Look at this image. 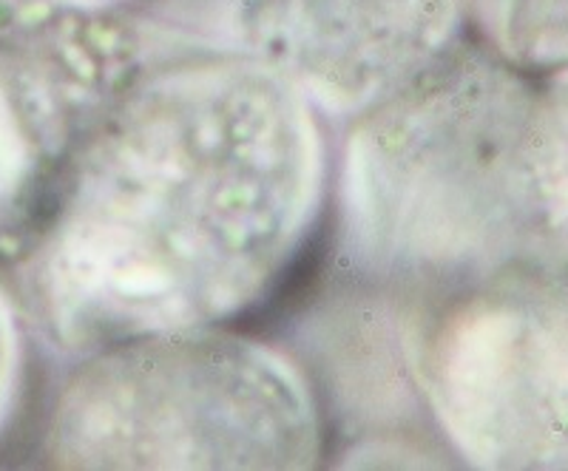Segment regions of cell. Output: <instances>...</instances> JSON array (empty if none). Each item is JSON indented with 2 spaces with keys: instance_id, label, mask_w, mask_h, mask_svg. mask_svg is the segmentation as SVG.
Wrapping results in <instances>:
<instances>
[{
  "instance_id": "obj_1",
  "label": "cell",
  "mask_w": 568,
  "mask_h": 471,
  "mask_svg": "<svg viewBox=\"0 0 568 471\" xmlns=\"http://www.w3.org/2000/svg\"><path fill=\"white\" fill-rule=\"evenodd\" d=\"M324 116L265 60L136 65L71 151L23 247L49 344L231 327L282 287L329 194Z\"/></svg>"
},
{
  "instance_id": "obj_2",
  "label": "cell",
  "mask_w": 568,
  "mask_h": 471,
  "mask_svg": "<svg viewBox=\"0 0 568 471\" xmlns=\"http://www.w3.org/2000/svg\"><path fill=\"white\" fill-rule=\"evenodd\" d=\"M535 98L506 54L458 43L347 120L329 171L333 253L347 285L429 307L540 253Z\"/></svg>"
},
{
  "instance_id": "obj_3",
  "label": "cell",
  "mask_w": 568,
  "mask_h": 471,
  "mask_svg": "<svg viewBox=\"0 0 568 471\" xmlns=\"http://www.w3.org/2000/svg\"><path fill=\"white\" fill-rule=\"evenodd\" d=\"M327 412L302 361L231 327L174 329L80 356L54 398L58 469H313Z\"/></svg>"
},
{
  "instance_id": "obj_4",
  "label": "cell",
  "mask_w": 568,
  "mask_h": 471,
  "mask_svg": "<svg viewBox=\"0 0 568 471\" xmlns=\"http://www.w3.org/2000/svg\"><path fill=\"white\" fill-rule=\"evenodd\" d=\"M426 418L475 469H568V262L531 253L424 307Z\"/></svg>"
},
{
  "instance_id": "obj_5",
  "label": "cell",
  "mask_w": 568,
  "mask_h": 471,
  "mask_svg": "<svg viewBox=\"0 0 568 471\" xmlns=\"http://www.w3.org/2000/svg\"><path fill=\"white\" fill-rule=\"evenodd\" d=\"M98 14L63 9L49 29L0 38V247L23 253L83 131L140 65Z\"/></svg>"
},
{
  "instance_id": "obj_6",
  "label": "cell",
  "mask_w": 568,
  "mask_h": 471,
  "mask_svg": "<svg viewBox=\"0 0 568 471\" xmlns=\"http://www.w3.org/2000/svg\"><path fill=\"white\" fill-rule=\"evenodd\" d=\"M464 0H247L245 52L322 116L353 120L458 45Z\"/></svg>"
},
{
  "instance_id": "obj_7",
  "label": "cell",
  "mask_w": 568,
  "mask_h": 471,
  "mask_svg": "<svg viewBox=\"0 0 568 471\" xmlns=\"http://www.w3.org/2000/svg\"><path fill=\"white\" fill-rule=\"evenodd\" d=\"M531 176L540 253L568 262V63L537 85L531 116Z\"/></svg>"
},
{
  "instance_id": "obj_8",
  "label": "cell",
  "mask_w": 568,
  "mask_h": 471,
  "mask_svg": "<svg viewBox=\"0 0 568 471\" xmlns=\"http://www.w3.org/2000/svg\"><path fill=\"white\" fill-rule=\"evenodd\" d=\"M504 54L524 72H555L568 63V0H504Z\"/></svg>"
},
{
  "instance_id": "obj_9",
  "label": "cell",
  "mask_w": 568,
  "mask_h": 471,
  "mask_svg": "<svg viewBox=\"0 0 568 471\" xmlns=\"http://www.w3.org/2000/svg\"><path fill=\"white\" fill-rule=\"evenodd\" d=\"M18 369H20V338L18 324H14L12 307L7 296L0 293V423L9 414L12 407V395L18 387Z\"/></svg>"
},
{
  "instance_id": "obj_10",
  "label": "cell",
  "mask_w": 568,
  "mask_h": 471,
  "mask_svg": "<svg viewBox=\"0 0 568 471\" xmlns=\"http://www.w3.org/2000/svg\"><path fill=\"white\" fill-rule=\"evenodd\" d=\"M45 3H54V7L63 9H78V12H105V9L123 3V0H45Z\"/></svg>"
}]
</instances>
